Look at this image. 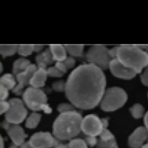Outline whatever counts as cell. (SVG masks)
<instances>
[{"mask_svg": "<svg viewBox=\"0 0 148 148\" xmlns=\"http://www.w3.org/2000/svg\"><path fill=\"white\" fill-rule=\"evenodd\" d=\"M0 83L1 85L4 86L9 90H12L16 86L15 77L13 74L10 73H6L2 76Z\"/></svg>", "mask_w": 148, "mask_h": 148, "instance_id": "18", "label": "cell"}, {"mask_svg": "<svg viewBox=\"0 0 148 148\" xmlns=\"http://www.w3.org/2000/svg\"><path fill=\"white\" fill-rule=\"evenodd\" d=\"M38 69V66L36 65L31 64L24 71L17 74L16 79L18 83L12 90V92L18 95H23V88L25 86L30 85V79Z\"/></svg>", "mask_w": 148, "mask_h": 148, "instance_id": "12", "label": "cell"}, {"mask_svg": "<svg viewBox=\"0 0 148 148\" xmlns=\"http://www.w3.org/2000/svg\"><path fill=\"white\" fill-rule=\"evenodd\" d=\"M4 140L3 137L1 135L0 137V148H4Z\"/></svg>", "mask_w": 148, "mask_h": 148, "instance_id": "42", "label": "cell"}, {"mask_svg": "<svg viewBox=\"0 0 148 148\" xmlns=\"http://www.w3.org/2000/svg\"><path fill=\"white\" fill-rule=\"evenodd\" d=\"M140 79L142 84L148 87V66L144 69V71L140 75Z\"/></svg>", "mask_w": 148, "mask_h": 148, "instance_id": "32", "label": "cell"}, {"mask_svg": "<svg viewBox=\"0 0 148 148\" xmlns=\"http://www.w3.org/2000/svg\"><path fill=\"white\" fill-rule=\"evenodd\" d=\"M106 84L103 70L86 63L78 66L69 74L65 92L69 100L76 107L91 109L100 103Z\"/></svg>", "mask_w": 148, "mask_h": 148, "instance_id": "1", "label": "cell"}, {"mask_svg": "<svg viewBox=\"0 0 148 148\" xmlns=\"http://www.w3.org/2000/svg\"><path fill=\"white\" fill-rule=\"evenodd\" d=\"M129 111L132 116L136 119L142 118L146 114L145 108L140 103L134 104L130 108Z\"/></svg>", "mask_w": 148, "mask_h": 148, "instance_id": "20", "label": "cell"}, {"mask_svg": "<svg viewBox=\"0 0 148 148\" xmlns=\"http://www.w3.org/2000/svg\"><path fill=\"white\" fill-rule=\"evenodd\" d=\"M49 48L53 54L54 61H63L67 57V52L64 45H50Z\"/></svg>", "mask_w": 148, "mask_h": 148, "instance_id": "16", "label": "cell"}, {"mask_svg": "<svg viewBox=\"0 0 148 148\" xmlns=\"http://www.w3.org/2000/svg\"><path fill=\"white\" fill-rule=\"evenodd\" d=\"M0 105H1V110H0L1 114L6 113V111L10 109V103L5 100L1 101Z\"/></svg>", "mask_w": 148, "mask_h": 148, "instance_id": "34", "label": "cell"}, {"mask_svg": "<svg viewBox=\"0 0 148 148\" xmlns=\"http://www.w3.org/2000/svg\"><path fill=\"white\" fill-rule=\"evenodd\" d=\"M23 59L24 58H21L17 59L13 63L12 73L15 78L17 74L22 72L21 69V65Z\"/></svg>", "mask_w": 148, "mask_h": 148, "instance_id": "30", "label": "cell"}, {"mask_svg": "<svg viewBox=\"0 0 148 148\" xmlns=\"http://www.w3.org/2000/svg\"><path fill=\"white\" fill-rule=\"evenodd\" d=\"M143 121L145 127L148 130V111L145 114L143 117Z\"/></svg>", "mask_w": 148, "mask_h": 148, "instance_id": "39", "label": "cell"}, {"mask_svg": "<svg viewBox=\"0 0 148 148\" xmlns=\"http://www.w3.org/2000/svg\"><path fill=\"white\" fill-rule=\"evenodd\" d=\"M140 148H148V143H147L146 144H144Z\"/></svg>", "mask_w": 148, "mask_h": 148, "instance_id": "44", "label": "cell"}, {"mask_svg": "<svg viewBox=\"0 0 148 148\" xmlns=\"http://www.w3.org/2000/svg\"><path fill=\"white\" fill-rule=\"evenodd\" d=\"M148 138V130L144 126L138 127L130 134L128 144L130 148H140Z\"/></svg>", "mask_w": 148, "mask_h": 148, "instance_id": "13", "label": "cell"}, {"mask_svg": "<svg viewBox=\"0 0 148 148\" xmlns=\"http://www.w3.org/2000/svg\"><path fill=\"white\" fill-rule=\"evenodd\" d=\"M0 99L1 101L5 100L9 96V89L4 86L1 85L0 86Z\"/></svg>", "mask_w": 148, "mask_h": 148, "instance_id": "33", "label": "cell"}, {"mask_svg": "<svg viewBox=\"0 0 148 148\" xmlns=\"http://www.w3.org/2000/svg\"><path fill=\"white\" fill-rule=\"evenodd\" d=\"M68 148H88L84 140L80 138H74L68 143Z\"/></svg>", "mask_w": 148, "mask_h": 148, "instance_id": "24", "label": "cell"}, {"mask_svg": "<svg viewBox=\"0 0 148 148\" xmlns=\"http://www.w3.org/2000/svg\"></svg>", "mask_w": 148, "mask_h": 148, "instance_id": "48", "label": "cell"}, {"mask_svg": "<svg viewBox=\"0 0 148 148\" xmlns=\"http://www.w3.org/2000/svg\"><path fill=\"white\" fill-rule=\"evenodd\" d=\"M23 99L26 106L34 111L44 110L50 113L51 109L47 104V97L44 91L38 88L30 86L23 94Z\"/></svg>", "mask_w": 148, "mask_h": 148, "instance_id": "5", "label": "cell"}, {"mask_svg": "<svg viewBox=\"0 0 148 148\" xmlns=\"http://www.w3.org/2000/svg\"><path fill=\"white\" fill-rule=\"evenodd\" d=\"M86 59L88 63L95 65L103 70L108 69L111 58L109 49L103 45H95L89 48L86 53Z\"/></svg>", "mask_w": 148, "mask_h": 148, "instance_id": "6", "label": "cell"}, {"mask_svg": "<svg viewBox=\"0 0 148 148\" xmlns=\"http://www.w3.org/2000/svg\"><path fill=\"white\" fill-rule=\"evenodd\" d=\"M101 120L103 123V128H108L109 124L108 118L101 119Z\"/></svg>", "mask_w": 148, "mask_h": 148, "instance_id": "38", "label": "cell"}, {"mask_svg": "<svg viewBox=\"0 0 148 148\" xmlns=\"http://www.w3.org/2000/svg\"><path fill=\"white\" fill-rule=\"evenodd\" d=\"M44 46L41 45H34V51L38 52L42 50Z\"/></svg>", "mask_w": 148, "mask_h": 148, "instance_id": "41", "label": "cell"}, {"mask_svg": "<svg viewBox=\"0 0 148 148\" xmlns=\"http://www.w3.org/2000/svg\"><path fill=\"white\" fill-rule=\"evenodd\" d=\"M54 137L49 132H36L30 137L29 142L33 148H68V143Z\"/></svg>", "mask_w": 148, "mask_h": 148, "instance_id": "7", "label": "cell"}, {"mask_svg": "<svg viewBox=\"0 0 148 148\" xmlns=\"http://www.w3.org/2000/svg\"><path fill=\"white\" fill-rule=\"evenodd\" d=\"M34 45H19L17 48V53L23 56H28L34 51Z\"/></svg>", "mask_w": 148, "mask_h": 148, "instance_id": "22", "label": "cell"}, {"mask_svg": "<svg viewBox=\"0 0 148 148\" xmlns=\"http://www.w3.org/2000/svg\"><path fill=\"white\" fill-rule=\"evenodd\" d=\"M122 64L140 73L148 66V53L137 45L118 46L116 58Z\"/></svg>", "mask_w": 148, "mask_h": 148, "instance_id": "3", "label": "cell"}, {"mask_svg": "<svg viewBox=\"0 0 148 148\" xmlns=\"http://www.w3.org/2000/svg\"><path fill=\"white\" fill-rule=\"evenodd\" d=\"M108 69L115 77L125 80L132 79L137 74L133 69L122 64L117 58L111 59Z\"/></svg>", "mask_w": 148, "mask_h": 148, "instance_id": "11", "label": "cell"}, {"mask_svg": "<svg viewBox=\"0 0 148 148\" xmlns=\"http://www.w3.org/2000/svg\"><path fill=\"white\" fill-rule=\"evenodd\" d=\"M42 118V115L36 112H33L27 118L25 122L26 127L34 129L39 124Z\"/></svg>", "mask_w": 148, "mask_h": 148, "instance_id": "19", "label": "cell"}, {"mask_svg": "<svg viewBox=\"0 0 148 148\" xmlns=\"http://www.w3.org/2000/svg\"><path fill=\"white\" fill-rule=\"evenodd\" d=\"M1 126L6 130L7 134L12 142L18 146H21L25 142L28 135L25 132L21 126L19 124L10 123L6 119L1 122Z\"/></svg>", "mask_w": 148, "mask_h": 148, "instance_id": "10", "label": "cell"}, {"mask_svg": "<svg viewBox=\"0 0 148 148\" xmlns=\"http://www.w3.org/2000/svg\"><path fill=\"white\" fill-rule=\"evenodd\" d=\"M78 136V138H80L84 140L86 143L87 144L88 146L92 147L97 146V144L98 139H97L96 136L86 135L82 132H80Z\"/></svg>", "mask_w": 148, "mask_h": 148, "instance_id": "23", "label": "cell"}, {"mask_svg": "<svg viewBox=\"0 0 148 148\" xmlns=\"http://www.w3.org/2000/svg\"><path fill=\"white\" fill-rule=\"evenodd\" d=\"M62 62L65 65L67 69L73 67L76 63L75 60L72 56H67L66 58Z\"/></svg>", "mask_w": 148, "mask_h": 148, "instance_id": "31", "label": "cell"}, {"mask_svg": "<svg viewBox=\"0 0 148 148\" xmlns=\"http://www.w3.org/2000/svg\"><path fill=\"white\" fill-rule=\"evenodd\" d=\"M47 72L48 76L53 77H61L64 74L58 69L55 66L47 68Z\"/></svg>", "mask_w": 148, "mask_h": 148, "instance_id": "29", "label": "cell"}, {"mask_svg": "<svg viewBox=\"0 0 148 148\" xmlns=\"http://www.w3.org/2000/svg\"><path fill=\"white\" fill-rule=\"evenodd\" d=\"M9 148H21V146H18L12 142L10 144Z\"/></svg>", "mask_w": 148, "mask_h": 148, "instance_id": "43", "label": "cell"}, {"mask_svg": "<svg viewBox=\"0 0 148 148\" xmlns=\"http://www.w3.org/2000/svg\"><path fill=\"white\" fill-rule=\"evenodd\" d=\"M10 108L5 113V119L12 124H19L25 119L28 114L27 109L22 99L13 98L8 101Z\"/></svg>", "mask_w": 148, "mask_h": 148, "instance_id": "8", "label": "cell"}, {"mask_svg": "<svg viewBox=\"0 0 148 148\" xmlns=\"http://www.w3.org/2000/svg\"><path fill=\"white\" fill-rule=\"evenodd\" d=\"M128 96L125 89L120 87H110L106 89L100 101V108L106 112H112L124 106Z\"/></svg>", "mask_w": 148, "mask_h": 148, "instance_id": "4", "label": "cell"}, {"mask_svg": "<svg viewBox=\"0 0 148 148\" xmlns=\"http://www.w3.org/2000/svg\"><path fill=\"white\" fill-rule=\"evenodd\" d=\"M147 143H148V138L147 140Z\"/></svg>", "mask_w": 148, "mask_h": 148, "instance_id": "46", "label": "cell"}, {"mask_svg": "<svg viewBox=\"0 0 148 148\" xmlns=\"http://www.w3.org/2000/svg\"><path fill=\"white\" fill-rule=\"evenodd\" d=\"M31 64V62L29 60L24 58L21 65V69L22 72L24 71Z\"/></svg>", "mask_w": 148, "mask_h": 148, "instance_id": "37", "label": "cell"}, {"mask_svg": "<svg viewBox=\"0 0 148 148\" xmlns=\"http://www.w3.org/2000/svg\"><path fill=\"white\" fill-rule=\"evenodd\" d=\"M66 81L61 80L55 81L52 84L53 89L58 92H64L65 91Z\"/></svg>", "mask_w": 148, "mask_h": 148, "instance_id": "28", "label": "cell"}, {"mask_svg": "<svg viewBox=\"0 0 148 148\" xmlns=\"http://www.w3.org/2000/svg\"><path fill=\"white\" fill-rule=\"evenodd\" d=\"M36 60L38 64V68H42L46 69L48 65L51 64L54 62L53 54L48 48L45 50L42 53L37 55Z\"/></svg>", "mask_w": 148, "mask_h": 148, "instance_id": "15", "label": "cell"}, {"mask_svg": "<svg viewBox=\"0 0 148 148\" xmlns=\"http://www.w3.org/2000/svg\"><path fill=\"white\" fill-rule=\"evenodd\" d=\"M99 139L103 141H107L115 138V137L108 128H103V131L99 135Z\"/></svg>", "mask_w": 148, "mask_h": 148, "instance_id": "27", "label": "cell"}, {"mask_svg": "<svg viewBox=\"0 0 148 148\" xmlns=\"http://www.w3.org/2000/svg\"><path fill=\"white\" fill-rule=\"evenodd\" d=\"M55 66L64 73H66L67 72V69H68L66 68L65 65L62 61H58V62H56V63Z\"/></svg>", "mask_w": 148, "mask_h": 148, "instance_id": "35", "label": "cell"}, {"mask_svg": "<svg viewBox=\"0 0 148 148\" xmlns=\"http://www.w3.org/2000/svg\"><path fill=\"white\" fill-rule=\"evenodd\" d=\"M21 148H33L30 145L28 141H25L21 145Z\"/></svg>", "mask_w": 148, "mask_h": 148, "instance_id": "40", "label": "cell"}, {"mask_svg": "<svg viewBox=\"0 0 148 148\" xmlns=\"http://www.w3.org/2000/svg\"><path fill=\"white\" fill-rule=\"evenodd\" d=\"M57 109L61 114L69 111H77L76 107L75 106L68 103H61L58 106Z\"/></svg>", "mask_w": 148, "mask_h": 148, "instance_id": "26", "label": "cell"}, {"mask_svg": "<svg viewBox=\"0 0 148 148\" xmlns=\"http://www.w3.org/2000/svg\"><path fill=\"white\" fill-rule=\"evenodd\" d=\"M118 46H115L111 49H109V54L112 59L116 58L117 53Z\"/></svg>", "mask_w": 148, "mask_h": 148, "instance_id": "36", "label": "cell"}, {"mask_svg": "<svg viewBox=\"0 0 148 148\" xmlns=\"http://www.w3.org/2000/svg\"><path fill=\"white\" fill-rule=\"evenodd\" d=\"M3 70V66H2V64L1 62V73L2 72Z\"/></svg>", "mask_w": 148, "mask_h": 148, "instance_id": "45", "label": "cell"}, {"mask_svg": "<svg viewBox=\"0 0 148 148\" xmlns=\"http://www.w3.org/2000/svg\"><path fill=\"white\" fill-rule=\"evenodd\" d=\"M18 45H1V54L5 58L14 54L17 52Z\"/></svg>", "mask_w": 148, "mask_h": 148, "instance_id": "21", "label": "cell"}, {"mask_svg": "<svg viewBox=\"0 0 148 148\" xmlns=\"http://www.w3.org/2000/svg\"><path fill=\"white\" fill-rule=\"evenodd\" d=\"M147 97H148V92H147Z\"/></svg>", "mask_w": 148, "mask_h": 148, "instance_id": "47", "label": "cell"}, {"mask_svg": "<svg viewBox=\"0 0 148 148\" xmlns=\"http://www.w3.org/2000/svg\"><path fill=\"white\" fill-rule=\"evenodd\" d=\"M47 75V69L38 68L30 80V85L34 87H42L45 85Z\"/></svg>", "mask_w": 148, "mask_h": 148, "instance_id": "14", "label": "cell"}, {"mask_svg": "<svg viewBox=\"0 0 148 148\" xmlns=\"http://www.w3.org/2000/svg\"><path fill=\"white\" fill-rule=\"evenodd\" d=\"M80 128L86 135L97 137L101 134L103 127L101 119L95 114H91L83 118Z\"/></svg>", "mask_w": 148, "mask_h": 148, "instance_id": "9", "label": "cell"}, {"mask_svg": "<svg viewBox=\"0 0 148 148\" xmlns=\"http://www.w3.org/2000/svg\"><path fill=\"white\" fill-rule=\"evenodd\" d=\"M66 52L72 57H81L84 52V45H64Z\"/></svg>", "mask_w": 148, "mask_h": 148, "instance_id": "17", "label": "cell"}, {"mask_svg": "<svg viewBox=\"0 0 148 148\" xmlns=\"http://www.w3.org/2000/svg\"><path fill=\"white\" fill-rule=\"evenodd\" d=\"M97 148H119L116 138L107 141H103L98 139Z\"/></svg>", "mask_w": 148, "mask_h": 148, "instance_id": "25", "label": "cell"}, {"mask_svg": "<svg viewBox=\"0 0 148 148\" xmlns=\"http://www.w3.org/2000/svg\"><path fill=\"white\" fill-rule=\"evenodd\" d=\"M82 115L77 111L61 113L53 124L54 136L62 141L71 140L78 136L81 132Z\"/></svg>", "mask_w": 148, "mask_h": 148, "instance_id": "2", "label": "cell"}]
</instances>
